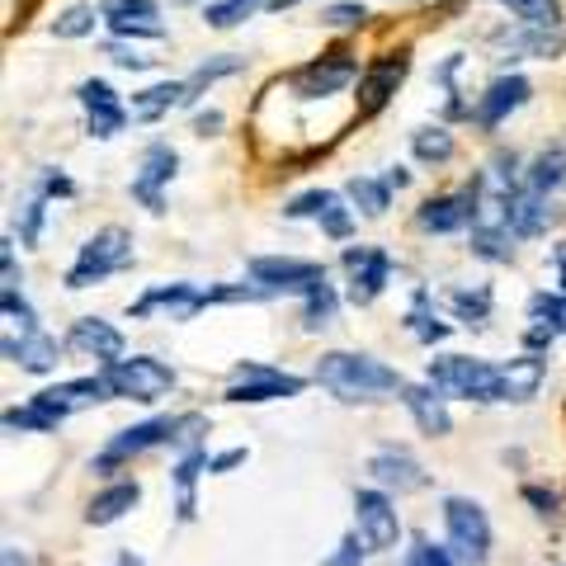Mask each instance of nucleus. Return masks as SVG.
Here are the masks:
<instances>
[{"instance_id":"obj_1","label":"nucleus","mask_w":566,"mask_h":566,"mask_svg":"<svg viewBox=\"0 0 566 566\" xmlns=\"http://www.w3.org/2000/svg\"><path fill=\"white\" fill-rule=\"evenodd\" d=\"M312 378L345 406H374L387 397H401V387H406V378L392 364L374 359V354H354V349H326L316 359Z\"/></svg>"},{"instance_id":"obj_2","label":"nucleus","mask_w":566,"mask_h":566,"mask_svg":"<svg viewBox=\"0 0 566 566\" xmlns=\"http://www.w3.org/2000/svg\"><path fill=\"white\" fill-rule=\"evenodd\" d=\"M424 378L449 401H472V406L501 401V364L472 359V354H439V359L424 364Z\"/></svg>"},{"instance_id":"obj_3","label":"nucleus","mask_w":566,"mask_h":566,"mask_svg":"<svg viewBox=\"0 0 566 566\" xmlns=\"http://www.w3.org/2000/svg\"><path fill=\"white\" fill-rule=\"evenodd\" d=\"M123 270H133V237L123 232V227H99L95 237L81 241V251H76V260H71L62 283L71 293H81V289H95V283L114 279Z\"/></svg>"},{"instance_id":"obj_4","label":"nucleus","mask_w":566,"mask_h":566,"mask_svg":"<svg viewBox=\"0 0 566 566\" xmlns=\"http://www.w3.org/2000/svg\"><path fill=\"white\" fill-rule=\"evenodd\" d=\"M307 392L303 374H289V368L260 364V359H241L232 364V378H227V406H270V401H293Z\"/></svg>"},{"instance_id":"obj_5","label":"nucleus","mask_w":566,"mask_h":566,"mask_svg":"<svg viewBox=\"0 0 566 566\" xmlns=\"http://www.w3.org/2000/svg\"><path fill=\"white\" fill-rule=\"evenodd\" d=\"M444 543L463 566H486L491 562V520L472 495H444Z\"/></svg>"},{"instance_id":"obj_6","label":"nucleus","mask_w":566,"mask_h":566,"mask_svg":"<svg viewBox=\"0 0 566 566\" xmlns=\"http://www.w3.org/2000/svg\"><path fill=\"white\" fill-rule=\"evenodd\" d=\"M180 424H185V416H151V420H137V424H128V430L109 434V444L91 458V472H118V468H128L133 458L151 453V449H166V444L175 449Z\"/></svg>"},{"instance_id":"obj_7","label":"nucleus","mask_w":566,"mask_h":566,"mask_svg":"<svg viewBox=\"0 0 566 566\" xmlns=\"http://www.w3.org/2000/svg\"><path fill=\"white\" fill-rule=\"evenodd\" d=\"M104 378H109L114 397L142 401V406L170 397L175 382H180V374L166 359H156V354H123L118 364H104Z\"/></svg>"},{"instance_id":"obj_8","label":"nucleus","mask_w":566,"mask_h":566,"mask_svg":"<svg viewBox=\"0 0 566 566\" xmlns=\"http://www.w3.org/2000/svg\"><path fill=\"white\" fill-rule=\"evenodd\" d=\"M245 279H255L270 297H307L312 289H322L331 279L322 260H303V255H255L245 260Z\"/></svg>"},{"instance_id":"obj_9","label":"nucleus","mask_w":566,"mask_h":566,"mask_svg":"<svg viewBox=\"0 0 566 566\" xmlns=\"http://www.w3.org/2000/svg\"><path fill=\"white\" fill-rule=\"evenodd\" d=\"M218 307V297H212V283H156V289H147L137 297V303H128V316L133 322H151V316H166V322H193L199 312Z\"/></svg>"},{"instance_id":"obj_10","label":"nucleus","mask_w":566,"mask_h":566,"mask_svg":"<svg viewBox=\"0 0 566 566\" xmlns=\"http://www.w3.org/2000/svg\"><path fill=\"white\" fill-rule=\"evenodd\" d=\"M340 264H345V303L349 307H374L397 274V264L382 245H345Z\"/></svg>"},{"instance_id":"obj_11","label":"nucleus","mask_w":566,"mask_h":566,"mask_svg":"<svg viewBox=\"0 0 566 566\" xmlns=\"http://www.w3.org/2000/svg\"><path fill=\"white\" fill-rule=\"evenodd\" d=\"M354 534L364 538L368 553H392L401 543V515H397L392 491H382V486L354 491Z\"/></svg>"},{"instance_id":"obj_12","label":"nucleus","mask_w":566,"mask_h":566,"mask_svg":"<svg viewBox=\"0 0 566 566\" xmlns=\"http://www.w3.org/2000/svg\"><path fill=\"white\" fill-rule=\"evenodd\" d=\"M349 81H359V57L340 43V48H331V52H322V57H312V62H303L289 76V91L297 95V99H326V95H335V91H345Z\"/></svg>"},{"instance_id":"obj_13","label":"nucleus","mask_w":566,"mask_h":566,"mask_svg":"<svg viewBox=\"0 0 566 566\" xmlns=\"http://www.w3.org/2000/svg\"><path fill=\"white\" fill-rule=\"evenodd\" d=\"M175 175H180V151H175L170 142H151V147L142 151V166H137L133 185H128L133 203L147 208L151 218H161L166 212V189H170Z\"/></svg>"},{"instance_id":"obj_14","label":"nucleus","mask_w":566,"mask_h":566,"mask_svg":"<svg viewBox=\"0 0 566 566\" xmlns=\"http://www.w3.org/2000/svg\"><path fill=\"white\" fill-rule=\"evenodd\" d=\"M29 401H39L48 416L66 420V416L95 411V406H104V401H118V397H114V387H109V378H104V368H99V374H85V378L52 382V387H43V392H33Z\"/></svg>"},{"instance_id":"obj_15","label":"nucleus","mask_w":566,"mask_h":566,"mask_svg":"<svg viewBox=\"0 0 566 566\" xmlns=\"http://www.w3.org/2000/svg\"><path fill=\"white\" fill-rule=\"evenodd\" d=\"M406 71H411V52L397 48V52H382V57H374L364 71H359V118H374L382 114L387 104H392V95L401 91Z\"/></svg>"},{"instance_id":"obj_16","label":"nucleus","mask_w":566,"mask_h":566,"mask_svg":"<svg viewBox=\"0 0 566 566\" xmlns=\"http://www.w3.org/2000/svg\"><path fill=\"white\" fill-rule=\"evenodd\" d=\"M472 212H476V180H468L458 193H434L416 208V227L424 237H458L472 227Z\"/></svg>"},{"instance_id":"obj_17","label":"nucleus","mask_w":566,"mask_h":566,"mask_svg":"<svg viewBox=\"0 0 566 566\" xmlns=\"http://www.w3.org/2000/svg\"><path fill=\"white\" fill-rule=\"evenodd\" d=\"M76 99H81V109H85V133H91L95 142H114L123 128H128V104L118 99V91L109 81H81L76 85Z\"/></svg>"},{"instance_id":"obj_18","label":"nucleus","mask_w":566,"mask_h":566,"mask_svg":"<svg viewBox=\"0 0 566 566\" xmlns=\"http://www.w3.org/2000/svg\"><path fill=\"white\" fill-rule=\"evenodd\" d=\"M368 476H374V486L392 491V495H420L434 482L420 458L411 449H397V444H387V449H378L374 458H368Z\"/></svg>"},{"instance_id":"obj_19","label":"nucleus","mask_w":566,"mask_h":566,"mask_svg":"<svg viewBox=\"0 0 566 566\" xmlns=\"http://www.w3.org/2000/svg\"><path fill=\"white\" fill-rule=\"evenodd\" d=\"M62 340L57 335H48L43 326L39 331H20V335H6L0 340V354L14 364V368H24V374H33V378H52L57 374V364H62Z\"/></svg>"},{"instance_id":"obj_20","label":"nucleus","mask_w":566,"mask_h":566,"mask_svg":"<svg viewBox=\"0 0 566 566\" xmlns=\"http://www.w3.org/2000/svg\"><path fill=\"white\" fill-rule=\"evenodd\" d=\"M528 95H534V85H528V76H520V71H510V76H495L482 95H476V109H472V123L482 133H495L501 123L524 109Z\"/></svg>"},{"instance_id":"obj_21","label":"nucleus","mask_w":566,"mask_h":566,"mask_svg":"<svg viewBox=\"0 0 566 566\" xmlns=\"http://www.w3.org/2000/svg\"><path fill=\"white\" fill-rule=\"evenodd\" d=\"M99 14L114 39H166V20L156 10V0H99Z\"/></svg>"},{"instance_id":"obj_22","label":"nucleus","mask_w":566,"mask_h":566,"mask_svg":"<svg viewBox=\"0 0 566 566\" xmlns=\"http://www.w3.org/2000/svg\"><path fill=\"white\" fill-rule=\"evenodd\" d=\"M397 401L406 406V416H411V420H416V430H420L424 439H449V434H453L449 397H444V392H439V387H434L430 378H424V382H406Z\"/></svg>"},{"instance_id":"obj_23","label":"nucleus","mask_w":566,"mask_h":566,"mask_svg":"<svg viewBox=\"0 0 566 566\" xmlns=\"http://www.w3.org/2000/svg\"><path fill=\"white\" fill-rule=\"evenodd\" d=\"M208 449L203 444H189L180 449V458L170 463V491H175V520L180 524H193L199 515V476L208 472Z\"/></svg>"},{"instance_id":"obj_24","label":"nucleus","mask_w":566,"mask_h":566,"mask_svg":"<svg viewBox=\"0 0 566 566\" xmlns=\"http://www.w3.org/2000/svg\"><path fill=\"white\" fill-rule=\"evenodd\" d=\"M66 349H81L91 354V359L104 364H118L123 354H128V340H123V331L114 322H104V316H81V322H71L66 331Z\"/></svg>"},{"instance_id":"obj_25","label":"nucleus","mask_w":566,"mask_h":566,"mask_svg":"<svg viewBox=\"0 0 566 566\" xmlns=\"http://www.w3.org/2000/svg\"><path fill=\"white\" fill-rule=\"evenodd\" d=\"M543 382H547V354L524 349L510 364H501V401L510 406H528L543 392Z\"/></svg>"},{"instance_id":"obj_26","label":"nucleus","mask_w":566,"mask_h":566,"mask_svg":"<svg viewBox=\"0 0 566 566\" xmlns=\"http://www.w3.org/2000/svg\"><path fill=\"white\" fill-rule=\"evenodd\" d=\"M401 322H406V331H411V340H416V345H424V349L444 345L449 335H453V326L444 322V316H439V307H434V293L424 289V283H420V289L411 293V307H406Z\"/></svg>"},{"instance_id":"obj_27","label":"nucleus","mask_w":566,"mask_h":566,"mask_svg":"<svg viewBox=\"0 0 566 566\" xmlns=\"http://www.w3.org/2000/svg\"><path fill=\"white\" fill-rule=\"evenodd\" d=\"M137 505H142V482H137V476H128V482H109L91 505H85V524H91V528H109L123 515H133Z\"/></svg>"},{"instance_id":"obj_28","label":"nucleus","mask_w":566,"mask_h":566,"mask_svg":"<svg viewBox=\"0 0 566 566\" xmlns=\"http://www.w3.org/2000/svg\"><path fill=\"white\" fill-rule=\"evenodd\" d=\"M449 312H453V322H463L468 331H486L491 326V312H495V293L486 289V283L453 289L449 293Z\"/></svg>"},{"instance_id":"obj_29","label":"nucleus","mask_w":566,"mask_h":566,"mask_svg":"<svg viewBox=\"0 0 566 566\" xmlns=\"http://www.w3.org/2000/svg\"><path fill=\"white\" fill-rule=\"evenodd\" d=\"M392 185H387V175H354L345 185V199L354 203V212H364V218H382L387 208H392Z\"/></svg>"},{"instance_id":"obj_30","label":"nucleus","mask_w":566,"mask_h":566,"mask_svg":"<svg viewBox=\"0 0 566 566\" xmlns=\"http://www.w3.org/2000/svg\"><path fill=\"white\" fill-rule=\"evenodd\" d=\"M566 185V147H543L534 161H528V170H524V189H534V193H547V199H553V193Z\"/></svg>"},{"instance_id":"obj_31","label":"nucleus","mask_w":566,"mask_h":566,"mask_svg":"<svg viewBox=\"0 0 566 566\" xmlns=\"http://www.w3.org/2000/svg\"><path fill=\"white\" fill-rule=\"evenodd\" d=\"M297 322H303L307 335H322V331H331L335 322H340V293H335L331 279L322 283V289H312L303 297V312H297Z\"/></svg>"},{"instance_id":"obj_32","label":"nucleus","mask_w":566,"mask_h":566,"mask_svg":"<svg viewBox=\"0 0 566 566\" xmlns=\"http://www.w3.org/2000/svg\"><path fill=\"white\" fill-rule=\"evenodd\" d=\"M453 151H458V142H453V133L444 128V123H420V128L411 133V156L420 166H449Z\"/></svg>"},{"instance_id":"obj_33","label":"nucleus","mask_w":566,"mask_h":566,"mask_svg":"<svg viewBox=\"0 0 566 566\" xmlns=\"http://www.w3.org/2000/svg\"><path fill=\"white\" fill-rule=\"evenodd\" d=\"M175 104H185V81H161L133 95V118L137 123H161Z\"/></svg>"},{"instance_id":"obj_34","label":"nucleus","mask_w":566,"mask_h":566,"mask_svg":"<svg viewBox=\"0 0 566 566\" xmlns=\"http://www.w3.org/2000/svg\"><path fill=\"white\" fill-rule=\"evenodd\" d=\"M245 66V57H241V52H218V57H208L199 71H193V76L185 81V104H199L208 91H212V85H218V81H227V76H237V71Z\"/></svg>"},{"instance_id":"obj_35","label":"nucleus","mask_w":566,"mask_h":566,"mask_svg":"<svg viewBox=\"0 0 566 566\" xmlns=\"http://www.w3.org/2000/svg\"><path fill=\"white\" fill-rule=\"evenodd\" d=\"M0 424H6V434H57L62 420L48 416L39 401H24V406H10L6 416H0Z\"/></svg>"},{"instance_id":"obj_36","label":"nucleus","mask_w":566,"mask_h":566,"mask_svg":"<svg viewBox=\"0 0 566 566\" xmlns=\"http://www.w3.org/2000/svg\"><path fill=\"white\" fill-rule=\"evenodd\" d=\"M48 193L43 189H33L29 199H24V208H20V222H14V232H20V241L24 245H39L43 241V222H48Z\"/></svg>"},{"instance_id":"obj_37","label":"nucleus","mask_w":566,"mask_h":566,"mask_svg":"<svg viewBox=\"0 0 566 566\" xmlns=\"http://www.w3.org/2000/svg\"><path fill=\"white\" fill-rule=\"evenodd\" d=\"M316 222H322V232L331 241H349L354 237V208H345V199L335 189L326 193V203H322V212H316Z\"/></svg>"},{"instance_id":"obj_38","label":"nucleus","mask_w":566,"mask_h":566,"mask_svg":"<svg viewBox=\"0 0 566 566\" xmlns=\"http://www.w3.org/2000/svg\"><path fill=\"white\" fill-rule=\"evenodd\" d=\"M458 66H463V52H449L444 66L434 71V81L444 85V114L449 118H472V109L463 104V91H458Z\"/></svg>"},{"instance_id":"obj_39","label":"nucleus","mask_w":566,"mask_h":566,"mask_svg":"<svg viewBox=\"0 0 566 566\" xmlns=\"http://www.w3.org/2000/svg\"><path fill=\"white\" fill-rule=\"evenodd\" d=\"M99 20L104 14H95V6H71L52 20V39H91Z\"/></svg>"},{"instance_id":"obj_40","label":"nucleus","mask_w":566,"mask_h":566,"mask_svg":"<svg viewBox=\"0 0 566 566\" xmlns=\"http://www.w3.org/2000/svg\"><path fill=\"white\" fill-rule=\"evenodd\" d=\"M528 322H543V326H553L557 335H566V293L562 289L534 293L528 297Z\"/></svg>"},{"instance_id":"obj_41","label":"nucleus","mask_w":566,"mask_h":566,"mask_svg":"<svg viewBox=\"0 0 566 566\" xmlns=\"http://www.w3.org/2000/svg\"><path fill=\"white\" fill-rule=\"evenodd\" d=\"M0 316L10 322V331H39V312L29 307L24 289H10V283H0Z\"/></svg>"},{"instance_id":"obj_42","label":"nucleus","mask_w":566,"mask_h":566,"mask_svg":"<svg viewBox=\"0 0 566 566\" xmlns=\"http://www.w3.org/2000/svg\"><path fill=\"white\" fill-rule=\"evenodd\" d=\"M505 10L520 14V24H534V29H562V6L557 0H501Z\"/></svg>"},{"instance_id":"obj_43","label":"nucleus","mask_w":566,"mask_h":566,"mask_svg":"<svg viewBox=\"0 0 566 566\" xmlns=\"http://www.w3.org/2000/svg\"><path fill=\"white\" fill-rule=\"evenodd\" d=\"M260 6L264 0H212L203 10V20H208V29H237L241 20H251Z\"/></svg>"},{"instance_id":"obj_44","label":"nucleus","mask_w":566,"mask_h":566,"mask_svg":"<svg viewBox=\"0 0 566 566\" xmlns=\"http://www.w3.org/2000/svg\"><path fill=\"white\" fill-rule=\"evenodd\" d=\"M401 566H463V562H458V557L449 553V543H430L424 534H416V538H411V547H406Z\"/></svg>"},{"instance_id":"obj_45","label":"nucleus","mask_w":566,"mask_h":566,"mask_svg":"<svg viewBox=\"0 0 566 566\" xmlns=\"http://www.w3.org/2000/svg\"><path fill=\"white\" fill-rule=\"evenodd\" d=\"M520 501L534 510L538 520H557V510H562V491H553V486H538V482H528L524 491H520Z\"/></svg>"},{"instance_id":"obj_46","label":"nucleus","mask_w":566,"mask_h":566,"mask_svg":"<svg viewBox=\"0 0 566 566\" xmlns=\"http://www.w3.org/2000/svg\"><path fill=\"white\" fill-rule=\"evenodd\" d=\"M374 14H368V6H359V0H345V6H326L322 10V24L331 29H364Z\"/></svg>"},{"instance_id":"obj_47","label":"nucleus","mask_w":566,"mask_h":566,"mask_svg":"<svg viewBox=\"0 0 566 566\" xmlns=\"http://www.w3.org/2000/svg\"><path fill=\"white\" fill-rule=\"evenodd\" d=\"M104 57H109L114 66H123V71H147L156 57H142L137 48H128L123 39H114V43H104Z\"/></svg>"},{"instance_id":"obj_48","label":"nucleus","mask_w":566,"mask_h":566,"mask_svg":"<svg viewBox=\"0 0 566 566\" xmlns=\"http://www.w3.org/2000/svg\"><path fill=\"white\" fill-rule=\"evenodd\" d=\"M364 553H368L364 538H359V534H345L340 547H335V553H331L322 566H364Z\"/></svg>"},{"instance_id":"obj_49","label":"nucleus","mask_w":566,"mask_h":566,"mask_svg":"<svg viewBox=\"0 0 566 566\" xmlns=\"http://www.w3.org/2000/svg\"><path fill=\"white\" fill-rule=\"evenodd\" d=\"M33 189H43L48 199H76V180H71L66 170H43V175H39V185H33Z\"/></svg>"},{"instance_id":"obj_50","label":"nucleus","mask_w":566,"mask_h":566,"mask_svg":"<svg viewBox=\"0 0 566 566\" xmlns=\"http://www.w3.org/2000/svg\"><path fill=\"white\" fill-rule=\"evenodd\" d=\"M0 279H6L10 289H24L20 260H14V237H6V241H0Z\"/></svg>"},{"instance_id":"obj_51","label":"nucleus","mask_w":566,"mask_h":566,"mask_svg":"<svg viewBox=\"0 0 566 566\" xmlns=\"http://www.w3.org/2000/svg\"><path fill=\"white\" fill-rule=\"evenodd\" d=\"M245 458H251V449H241V444H237V449H222V453L208 458V472H212V476H227V472H237Z\"/></svg>"},{"instance_id":"obj_52","label":"nucleus","mask_w":566,"mask_h":566,"mask_svg":"<svg viewBox=\"0 0 566 566\" xmlns=\"http://www.w3.org/2000/svg\"><path fill=\"white\" fill-rule=\"evenodd\" d=\"M553 340H557L553 326H543V322H528V326H524V349L547 354V349H553Z\"/></svg>"},{"instance_id":"obj_53","label":"nucleus","mask_w":566,"mask_h":566,"mask_svg":"<svg viewBox=\"0 0 566 566\" xmlns=\"http://www.w3.org/2000/svg\"><path fill=\"white\" fill-rule=\"evenodd\" d=\"M222 109H203V114H193V133H199V137H218L222 133Z\"/></svg>"},{"instance_id":"obj_54","label":"nucleus","mask_w":566,"mask_h":566,"mask_svg":"<svg viewBox=\"0 0 566 566\" xmlns=\"http://www.w3.org/2000/svg\"><path fill=\"white\" fill-rule=\"evenodd\" d=\"M553 270H557V283H562V293H566V241L553 245Z\"/></svg>"},{"instance_id":"obj_55","label":"nucleus","mask_w":566,"mask_h":566,"mask_svg":"<svg viewBox=\"0 0 566 566\" xmlns=\"http://www.w3.org/2000/svg\"><path fill=\"white\" fill-rule=\"evenodd\" d=\"M0 566H33V562L20 553V547H10V543H6V553H0Z\"/></svg>"},{"instance_id":"obj_56","label":"nucleus","mask_w":566,"mask_h":566,"mask_svg":"<svg viewBox=\"0 0 566 566\" xmlns=\"http://www.w3.org/2000/svg\"><path fill=\"white\" fill-rule=\"evenodd\" d=\"M387 185H392V189H406V185H411V170H406V166H392V170H387Z\"/></svg>"},{"instance_id":"obj_57","label":"nucleus","mask_w":566,"mask_h":566,"mask_svg":"<svg viewBox=\"0 0 566 566\" xmlns=\"http://www.w3.org/2000/svg\"><path fill=\"white\" fill-rule=\"evenodd\" d=\"M293 6H303V0H264V10H274V14H283V10H293Z\"/></svg>"},{"instance_id":"obj_58","label":"nucleus","mask_w":566,"mask_h":566,"mask_svg":"<svg viewBox=\"0 0 566 566\" xmlns=\"http://www.w3.org/2000/svg\"><path fill=\"white\" fill-rule=\"evenodd\" d=\"M114 566H142V557H137V553H118Z\"/></svg>"},{"instance_id":"obj_59","label":"nucleus","mask_w":566,"mask_h":566,"mask_svg":"<svg viewBox=\"0 0 566 566\" xmlns=\"http://www.w3.org/2000/svg\"><path fill=\"white\" fill-rule=\"evenodd\" d=\"M170 6H189V0H170Z\"/></svg>"}]
</instances>
